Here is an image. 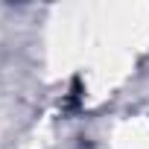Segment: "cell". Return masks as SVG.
I'll use <instances>...</instances> for the list:
<instances>
[]
</instances>
